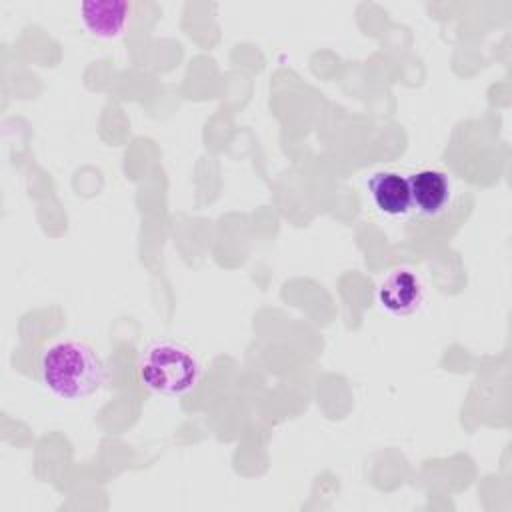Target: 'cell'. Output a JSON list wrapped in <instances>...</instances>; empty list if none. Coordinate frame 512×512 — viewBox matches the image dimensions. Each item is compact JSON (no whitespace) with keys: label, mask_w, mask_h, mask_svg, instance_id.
Here are the masks:
<instances>
[{"label":"cell","mask_w":512,"mask_h":512,"mask_svg":"<svg viewBox=\"0 0 512 512\" xmlns=\"http://www.w3.org/2000/svg\"><path fill=\"white\" fill-rule=\"evenodd\" d=\"M42 386L60 400H80L104 384V364L98 352L80 340H56L44 348L38 362Z\"/></svg>","instance_id":"6da1fadb"},{"label":"cell","mask_w":512,"mask_h":512,"mask_svg":"<svg viewBox=\"0 0 512 512\" xmlns=\"http://www.w3.org/2000/svg\"><path fill=\"white\" fill-rule=\"evenodd\" d=\"M138 374L148 390L162 396H182L198 384L202 364L190 346L160 338L144 348Z\"/></svg>","instance_id":"7a4b0ae2"},{"label":"cell","mask_w":512,"mask_h":512,"mask_svg":"<svg viewBox=\"0 0 512 512\" xmlns=\"http://www.w3.org/2000/svg\"><path fill=\"white\" fill-rule=\"evenodd\" d=\"M412 210L422 218L440 216L452 198L450 178L440 170H418L408 176Z\"/></svg>","instance_id":"3957f363"},{"label":"cell","mask_w":512,"mask_h":512,"mask_svg":"<svg viewBox=\"0 0 512 512\" xmlns=\"http://www.w3.org/2000/svg\"><path fill=\"white\" fill-rule=\"evenodd\" d=\"M424 288L418 276L410 270H394L390 272L380 288L378 302L380 306L394 316H408L422 306Z\"/></svg>","instance_id":"277c9868"},{"label":"cell","mask_w":512,"mask_h":512,"mask_svg":"<svg viewBox=\"0 0 512 512\" xmlns=\"http://www.w3.org/2000/svg\"><path fill=\"white\" fill-rule=\"evenodd\" d=\"M368 194L376 210L388 218H404L412 212L408 178L398 172L384 170L372 174L368 178Z\"/></svg>","instance_id":"5b68a950"},{"label":"cell","mask_w":512,"mask_h":512,"mask_svg":"<svg viewBox=\"0 0 512 512\" xmlns=\"http://www.w3.org/2000/svg\"><path fill=\"white\" fill-rule=\"evenodd\" d=\"M84 28L96 38H116L128 22L130 4L124 0H84L78 6Z\"/></svg>","instance_id":"8992f818"}]
</instances>
